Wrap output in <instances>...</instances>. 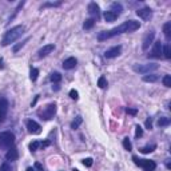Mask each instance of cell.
Masks as SVG:
<instances>
[{
  "label": "cell",
  "instance_id": "obj_15",
  "mask_svg": "<svg viewBox=\"0 0 171 171\" xmlns=\"http://www.w3.org/2000/svg\"><path fill=\"white\" fill-rule=\"evenodd\" d=\"M18 158H19V152L15 147H11V149L7 151V154H5V159H7V161L12 162V161H16Z\"/></svg>",
  "mask_w": 171,
  "mask_h": 171
},
{
  "label": "cell",
  "instance_id": "obj_3",
  "mask_svg": "<svg viewBox=\"0 0 171 171\" xmlns=\"http://www.w3.org/2000/svg\"><path fill=\"white\" fill-rule=\"evenodd\" d=\"M15 143V135L10 131H4L0 132V149L3 150H8L13 146Z\"/></svg>",
  "mask_w": 171,
  "mask_h": 171
},
{
  "label": "cell",
  "instance_id": "obj_42",
  "mask_svg": "<svg viewBox=\"0 0 171 171\" xmlns=\"http://www.w3.org/2000/svg\"><path fill=\"white\" fill-rule=\"evenodd\" d=\"M27 171H35V169H32V167H28Z\"/></svg>",
  "mask_w": 171,
  "mask_h": 171
},
{
  "label": "cell",
  "instance_id": "obj_24",
  "mask_svg": "<svg viewBox=\"0 0 171 171\" xmlns=\"http://www.w3.org/2000/svg\"><path fill=\"white\" fill-rule=\"evenodd\" d=\"M38 76H39V70H38V68H32V70H31V72H30L31 80L35 82L36 79H38Z\"/></svg>",
  "mask_w": 171,
  "mask_h": 171
},
{
  "label": "cell",
  "instance_id": "obj_25",
  "mask_svg": "<svg viewBox=\"0 0 171 171\" xmlns=\"http://www.w3.org/2000/svg\"><path fill=\"white\" fill-rule=\"evenodd\" d=\"M82 122H83V119H82V116H76V119L72 122V123H71V127H72L74 130H75V128H78L79 126H80V124H82Z\"/></svg>",
  "mask_w": 171,
  "mask_h": 171
},
{
  "label": "cell",
  "instance_id": "obj_23",
  "mask_svg": "<svg viewBox=\"0 0 171 171\" xmlns=\"http://www.w3.org/2000/svg\"><path fill=\"white\" fill-rule=\"evenodd\" d=\"M94 24H95V19H87L83 24V28L84 30H91L94 27Z\"/></svg>",
  "mask_w": 171,
  "mask_h": 171
},
{
  "label": "cell",
  "instance_id": "obj_8",
  "mask_svg": "<svg viewBox=\"0 0 171 171\" xmlns=\"http://www.w3.org/2000/svg\"><path fill=\"white\" fill-rule=\"evenodd\" d=\"M122 52V47L120 45H116V47H112L110 48V50H107L106 52H104V56H106L107 59H112V58H116V56H119Z\"/></svg>",
  "mask_w": 171,
  "mask_h": 171
},
{
  "label": "cell",
  "instance_id": "obj_2",
  "mask_svg": "<svg viewBox=\"0 0 171 171\" xmlns=\"http://www.w3.org/2000/svg\"><path fill=\"white\" fill-rule=\"evenodd\" d=\"M23 31H24V27L23 25H16V27L11 28L10 31H7L4 35V38H3L1 40V45H10L11 43H13L16 40V39L19 38V36H22Z\"/></svg>",
  "mask_w": 171,
  "mask_h": 171
},
{
  "label": "cell",
  "instance_id": "obj_35",
  "mask_svg": "<svg viewBox=\"0 0 171 171\" xmlns=\"http://www.w3.org/2000/svg\"><path fill=\"white\" fill-rule=\"evenodd\" d=\"M28 40H30V39H28V38H27V39H25V40H24V42L19 43V44H18V45H15V47H13V51H15V52H18V51H19V50H20V47H23V45H24V43H27Z\"/></svg>",
  "mask_w": 171,
  "mask_h": 171
},
{
  "label": "cell",
  "instance_id": "obj_26",
  "mask_svg": "<svg viewBox=\"0 0 171 171\" xmlns=\"http://www.w3.org/2000/svg\"><path fill=\"white\" fill-rule=\"evenodd\" d=\"M169 124H170V119L169 118H164L163 116V118H161L158 120V126L159 127H164V126H169Z\"/></svg>",
  "mask_w": 171,
  "mask_h": 171
},
{
  "label": "cell",
  "instance_id": "obj_38",
  "mask_svg": "<svg viewBox=\"0 0 171 171\" xmlns=\"http://www.w3.org/2000/svg\"><path fill=\"white\" fill-rule=\"evenodd\" d=\"M127 114H130V115H132V116H135L136 115V110H134V108H127Z\"/></svg>",
  "mask_w": 171,
  "mask_h": 171
},
{
  "label": "cell",
  "instance_id": "obj_33",
  "mask_svg": "<svg viewBox=\"0 0 171 171\" xmlns=\"http://www.w3.org/2000/svg\"><path fill=\"white\" fill-rule=\"evenodd\" d=\"M70 96H71V99H74V100H76V99L79 98V94H78V91H76V90H71V91H70Z\"/></svg>",
  "mask_w": 171,
  "mask_h": 171
},
{
  "label": "cell",
  "instance_id": "obj_16",
  "mask_svg": "<svg viewBox=\"0 0 171 171\" xmlns=\"http://www.w3.org/2000/svg\"><path fill=\"white\" fill-rule=\"evenodd\" d=\"M76 63H78V62H76L75 58H68L63 62V68L64 70H72V68H75Z\"/></svg>",
  "mask_w": 171,
  "mask_h": 171
},
{
  "label": "cell",
  "instance_id": "obj_31",
  "mask_svg": "<svg viewBox=\"0 0 171 171\" xmlns=\"http://www.w3.org/2000/svg\"><path fill=\"white\" fill-rule=\"evenodd\" d=\"M39 147H40V143H39V142H36V141H35V142H32V143L30 144V150L32 151V152H33V151L38 150Z\"/></svg>",
  "mask_w": 171,
  "mask_h": 171
},
{
  "label": "cell",
  "instance_id": "obj_1",
  "mask_svg": "<svg viewBox=\"0 0 171 171\" xmlns=\"http://www.w3.org/2000/svg\"><path fill=\"white\" fill-rule=\"evenodd\" d=\"M141 27V23L136 22V20H127L124 22L123 24L118 25V27L112 28L110 31H103L98 35V39L99 40H106V39H110V38H114L116 35H120V33H126V32H134L136 31L138 28Z\"/></svg>",
  "mask_w": 171,
  "mask_h": 171
},
{
  "label": "cell",
  "instance_id": "obj_27",
  "mask_svg": "<svg viewBox=\"0 0 171 171\" xmlns=\"http://www.w3.org/2000/svg\"><path fill=\"white\" fill-rule=\"evenodd\" d=\"M156 149V146L155 144H151V146H147V147H143V149H141L139 151L141 152H143V154H149V152H152L154 150Z\"/></svg>",
  "mask_w": 171,
  "mask_h": 171
},
{
  "label": "cell",
  "instance_id": "obj_18",
  "mask_svg": "<svg viewBox=\"0 0 171 171\" xmlns=\"http://www.w3.org/2000/svg\"><path fill=\"white\" fill-rule=\"evenodd\" d=\"M163 32H164V36H166L167 40H170V38H171V23L170 22H167L166 24L163 25Z\"/></svg>",
  "mask_w": 171,
  "mask_h": 171
},
{
  "label": "cell",
  "instance_id": "obj_9",
  "mask_svg": "<svg viewBox=\"0 0 171 171\" xmlns=\"http://www.w3.org/2000/svg\"><path fill=\"white\" fill-rule=\"evenodd\" d=\"M154 38H155V32H154V31H150V32L147 33L146 36H144V39H143V44H142V48H143L144 51L149 50L150 44H152Z\"/></svg>",
  "mask_w": 171,
  "mask_h": 171
},
{
  "label": "cell",
  "instance_id": "obj_41",
  "mask_svg": "<svg viewBox=\"0 0 171 171\" xmlns=\"http://www.w3.org/2000/svg\"><path fill=\"white\" fill-rule=\"evenodd\" d=\"M48 146H50V142H48V141H44V142H42V143H40L42 149H45V147H48Z\"/></svg>",
  "mask_w": 171,
  "mask_h": 171
},
{
  "label": "cell",
  "instance_id": "obj_30",
  "mask_svg": "<svg viewBox=\"0 0 171 171\" xmlns=\"http://www.w3.org/2000/svg\"><path fill=\"white\" fill-rule=\"evenodd\" d=\"M163 84L166 86V87H171V76L170 75L163 76Z\"/></svg>",
  "mask_w": 171,
  "mask_h": 171
},
{
  "label": "cell",
  "instance_id": "obj_32",
  "mask_svg": "<svg viewBox=\"0 0 171 171\" xmlns=\"http://www.w3.org/2000/svg\"><path fill=\"white\" fill-rule=\"evenodd\" d=\"M142 135H143V128H142L141 126H136L135 127V136L136 138H141Z\"/></svg>",
  "mask_w": 171,
  "mask_h": 171
},
{
  "label": "cell",
  "instance_id": "obj_36",
  "mask_svg": "<svg viewBox=\"0 0 171 171\" xmlns=\"http://www.w3.org/2000/svg\"><path fill=\"white\" fill-rule=\"evenodd\" d=\"M83 164L86 167H91V166H92V159H91V158H86L83 161Z\"/></svg>",
  "mask_w": 171,
  "mask_h": 171
},
{
  "label": "cell",
  "instance_id": "obj_39",
  "mask_svg": "<svg viewBox=\"0 0 171 171\" xmlns=\"http://www.w3.org/2000/svg\"><path fill=\"white\" fill-rule=\"evenodd\" d=\"M146 127L149 128V130L152 128V120H151V119H147V120H146Z\"/></svg>",
  "mask_w": 171,
  "mask_h": 171
},
{
  "label": "cell",
  "instance_id": "obj_12",
  "mask_svg": "<svg viewBox=\"0 0 171 171\" xmlns=\"http://www.w3.org/2000/svg\"><path fill=\"white\" fill-rule=\"evenodd\" d=\"M55 50V45L54 44H47V45H44L43 48H40L39 50V58H44V56H47L48 54H51L52 51Z\"/></svg>",
  "mask_w": 171,
  "mask_h": 171
},
{
  "label": "cell",
  "instance_id": "obj_37",
  "mask_svg": "<svg viewBox=\"0 0 171 171\" xmlns=\"http://www.w3.org/2000/svg\"><path fill=\"white\" fill-rule=\"evenodd\" d=\"M33 169H35V171H44V169H43V166H42V163H39V162H36V163H35Z\"/></svg>",
  "mask_w": 171,
  "mask_h": 171
},
{
  "label": "cell",
  "instance_id": "obj_10",
  "mask_svg": "<svg viewBox=\"0 0 171 171\" xmlns=\"http://www.w3.org/2000/svg\"><path fill=\"white\" fill-rule=\"evenodd\" d=\"M149 56L151 58H155V59H159L162 56V43L161 42H155L154 43V48L151 51V54Z\"/></svg>",
  "mask_w": 171,
  "mask_h": 171
},
{
  "label": "cell",
  "instance_id": "obj_14",
  "mask_svg": "<svg viewBox=\"0 0 171 171\" xmlns=\"http://www.w3.org/2000/svg\"><path fill=\"white\" fill-rule=\"evenodd\" d=\"M88 12L98 19L99 16H100V8H99V5L96 4V3H90V5H88Z\"/></svg>",
  "mask_w": 171,
  "mask_h": 171
},
{
  "label": "cell",
  "instance_id": "obj_29",
  "mask_svg": "<svg viewBox=\"0 0 171 171\" xmlns=\"http://www.w3.org/2000/svg\"><path fill=\"white\" fill-rule=\"evenodd\" d=\"M98 86H99L100 88H106V87H107V80H106V78H104V76H100V78H99Z\"/></svg>",
  "mask_w": 171,
  "mask_h": 171
},
{
  "label": "cell",
  "instance_id": "obj_21",
  "mask_svg": "<svg viewBox=\"0 0 171 171\" xmlns=\"http://www.w3.org/2000/svg\"><path fill=\"white\" fill-rule=\"evenodd\" d=\"M159 79L158 75H155V74H150V75H144L143 76V80L144 82H150V83H154V82H156Z\"/></svg>",
  "mask_w": 171,
  "mask_h": 171
},
{
  "label": "cell",
  "instance_id": "obj_6",
  "mask_svg": "<svg viewBox=\"0 0 171 171\" xmlns=\"http://www.w3.org/2000/svg\"><path fill=\"white\" fill-rule=\"evenodd\" d=\"M27 130H28V132L32 134V135H39V134L42 132V127H40V124H39L38 122L32 120V119L27 120Z\"/></svg>",
  "mask_w": 171,
  "mask_h": 171
},
{
  "label": "cell",
  "instance_id": "obj_5",
  "mask_svg": "<svg viewBox=\"0 0 171 171\" xmlns=\"http://www.w3.org/2000/svg\"><path fill=\"white\" fill-rule=\"evenodd\" d=\"M158 68V64H146V65H142V64H135L132 67V70L135 72H139V74H147L150 71H154Z\"/></svg>",
  "mask_w": 171,
  "mask_h": 171
},
{
  "label": "cell",
  "instance_id": "obj_11",
  "mask_svg": "<svg viewBox=\"0 0 171 171\" xmlns=\"http://www.w3.org/2000/svg\"><path fill=\"white\" fill-rule=\"evenodd\" d=\"M136 15H138L139 18H142L143 20H149L151 18V15H152V11H151L149 7H146V8H142V10L136 11Z\"/></svg>",
  "mask_w": 171,
  "mask_h": 171
},
{
  "label": "cell",
  "instance_id": "obj_28",
  "mask_svg": "<svg viewBox=\"0 0 171 171\" xmlns=\"http://www.w3.org/2000/svg\"><path fill=\"white\" fill-rule=\"evenodd\" d=\"M123 147H124V150H127V151L132 150V144H131V142H130V139H128V138L123 139Z\"/></svg>",
  "mask_w": 171,
  "mask_h": 171
},
{
  "label": "cell",
  "instance_id": "obj_7",
  "mask_svg": "<svg viewBox=\"0 0 171 171\" xmlns=\"http://www.w3.org/2000/svg\"><path fill=\"white\" fill-rule=\"evenodd\" d=\"M7 112H8V100L7 99H1L0 100V123L5 120Z\"/></svg>",
  "mask_w": 171,
  "mask_h": 171
},
{
  "label": "cell",
  "instance_id": "obj_40",
  "mask_svg": "<svg viewBox=\"0 0 171 171\" xmlns=\"http://www.w3.org/2000/svg\"><path fill=\"white\" fill-rule=\"evenodd\" d=\"M132 161L135 162V164L136 166H141V163H142V159H138L136 156H132Z\"/></svg>",
  "mask_w": 171,
  "mask_h": 171
},
{
  "label": "cell",
  "instance_id": "obj_19",
  "mask_svg": "<svg viewBox=\"0 0 171 171\" xmlns=\"http://www.w3.org/2000/svg\"><path fill=\"white\" fill-rule=\"evenodd\" d=\"M162 54L166 59H170L171 58V48H170V44H164L162 45Z\"/></svg>",
  "mask_w": 171,
  "mask_h": 171
},
{
  "label": "cell",
  "instance_id": "obj_4",
  "mask_svg": "<svg viewBox=\"0 0 171 171\" xmlns=\"http://www.w3.org/2000/svg\"><path fill=\"white\" fill-rule=\"evenodd\" d=\"M38 114L42 119H44V120H51V119L54 118V115L56 114V104L55 103L47 104V106L43 108V110L39 111Z\"/></svg>",
  "mask_w": 171,
  "mask_h": 171
},
{
  "label": "cell",
  "instance_id": "obj_34",
  "mask_svg": "<svg viewBox=\"0 0 171 171\" xmlns=\"http://www.w3.org/2000/svg\"><path fill=\"white\" fill-rule=\"evenodd\" d=\"M0 171H11V166L7 163V162H4V163L0 166Z\"/></svg>",
  "mask_w": 171,
  "mask_h": 171
},
{
  "label": "cell",
  "instance_id": "obj_13",
  "mask_svg": "<svg viewBox=\"0 0 171 171\" xmlns=\"http://www.w3.org/2000/svg\"><path fill=\"white\" fill-rule=\"evenodd\" d=\"M141 166L143 167L144 171H154V170H155V167H156V164H155V162H154V161L143 159V161H142V163H141Z\"/></svg>",
  "mask_w": 171,
  "mask_h": 171
},
{
  "label": "cell",
  "instance_id": "obj_43",
  "mask_svg": "<svg viewBox=\"0 0 171 171\" xmlns=\"http://www.w3.org/2000/svg\"><path fill=\"white\" fill-rule=\"evenodd\" d=\"M72 171H79V170H78V169H74V170H72Z\"/></svg>",
  "mask_w": 171,
  "mask_h": 171
},
{
  "label": "cell",
  "instance_id": "obj_20",
  "mask_svg": "<svg viewBox=\"0 0 171 171\" xmlns=\"http://www.w3.org/2000/svg\"><path fill=\"white\" fill-rule=\"evenodd\" d=\"M116 18H118V16H116L114 12H111V11H107V12L104 13V20L108 22V23L115 22V20H116Z\"/></svg>",
  "mask_w": 171,
  "mask_h": 171
},
{
  "label": "cell",
  "instance_id": "obj_22",
  "mask_svg": "<svg viewBox=\"0 0 171 171\" xmlns=\"http://www.w3.org/2000/svg\"><path fill=\"white\" fill-rule=\"evenodd\" d=\"M50 79H51V82H54V83H59V82L62 80V75L59 72H52L50 76Z\"/></svg>",
  "mask_w": 171,
  "mask_h": 171
},
{
  "label": "cell",
  "instance_id": "obj_17",
  "mask_svg": "<svg viewBox=\"0 0 171 171\" xmlns=\"http://www.w3.org/2000/svg\"><path fill=\"white\" fill-rule=\"evenodd\" d=\"M122 11H123L122 4H119V3H112V5H111V12H114L116 16H118L122 13Z\"/></svg>",
  "mask_w": 171,
  "mask_h": 171
}]
</instances>
